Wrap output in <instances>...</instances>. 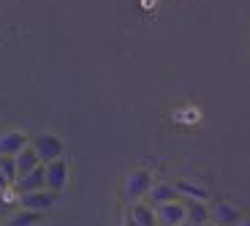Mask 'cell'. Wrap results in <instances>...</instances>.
I'll list each match as a JSON object with an SVG mask.
<instances>
[{"mask_svg": "<svg viewBox=\"0 0 250 226\" xmlns=\"http://www.w3.org/2000/svg\"><path fill=\"white\" fill-rule=\"evenodd\" d=\"M152 185H155V182H152L150 172H147V169H136V172H131V175L125 177L123 194H125V199H128V202H133V204H136L139 199H144V196L150 194Z\"/></svg>", "mask_w": 250, "mask_h": 226, "instance_id": "6da1fadb", "label": "cell"}, {"mask_svg": "<svg viewBox=\"0 0 250 226\" xmlns=\"http://www.w3.org/2000/svg\"><path fill=\"white\" fill-rule=\"evenodd\" d=\"M30 147L36 150L38 161L44 163V166L52 161H57V158H62V153H65V145H62L55 134H41V136H36Z\"/></svg>", "mask_w": 250, "mask_h": 226, "instance_id": "7a4b0ae2", "label": "cell"}, {"mask_svg": "<svg viewBox=\"0 0 250 226\" xmlns=\"http://www.w3.org/2000/svg\"><path fill=\"white\" fill-rule=\"evenodd\" d=\"M155 218H158V226H180V224H185V218H188L185 202L174 199V202H166V204H158Z\"/></svg>", "mask_w": 250, "mask_h": 226, "instance_id": "3957f363", "label": "cell"}, {"mask_svg": "<svg viewBox=\"0 0 250 226\" xmlns=\"http://www.w3.org/2000/svg\"><path fill=\"white\" fill-rule=\"evenodd\" d=\"M57 202V194L49 188L44 191H33V194H22L19 196V204H22V210H33V213H46V210L55 207Z\"/></svg>", "mask_w": 250, "mask_h": 226, "instance_id": "277c9868", "label": "cell"}, {"mask_svg": "<svg viewBox=\"0 0 250 226\" xmlns=\"http://www.w3.org/2000/svg\"><path fill=\"white\" fill-rule=\"evenodd\" d=\"M14 188H17L19 196H22V194H33V191H44L46 188V169H44V166H36L33 172L17 177Z\"/></svg>", "mask_w": 250, "mask_h": 226, "instance_id": "5b68a950", "label": "cell"}, {"mask_svg": "<svg viewBox=\"0 0 250 226\" xmlns=\"http://www.w3.org/2000/svg\"><path fill=\"white\" fill-rule=\"evenodd\" d=\"M209 218L215 221V226H237L242 213H239V207H234L231 202H215L209 207Z\"/></svg>", "mask_w": 250, "mask_h": 226, "instance_id": "8992f818", "label": "cell"}, {"mask_svg": "<svg viewBox=\"0 0 250 226\" xmlns=\"http://www.w3.org/2000/svg\"><path fill=\"white\" fill-rule=\"evenodd\" d=\"M44 169H46V188L55 191V194L65 188V182H68V163H65V158L46 163Z\"/></svg>", "mask_w": 250, "mask_h": 226, "instance_id": "52a82bcc", "label": "cell"}, {"mask_svg": "<svg viewBox=\"0 0 250 226\" xmlns=\"http://www.w3.org/2000/svg\"><path fill=\"white\" fill-rule=\"evenodd\" d=\"M27 147V136L19 131H6L0 134V156H19Z\"/></svg>", "mask_w": 250, "mask_h": 226, "instance_id": "ba28073f", "label": "cell"}, {"mask_svg": "<svg viewBox=\"0 0 250 226\" xmlns=\"http://www.w3.org/2000/svg\"><path fill=\"white\" fill-rule=\"evenodd\" d=\"M171 185H174V191H177L180 199H193V202H207L209 199V191H207L204 185L190 182V180H174Z\"/></svg>", "mask_w": 250, "mask_h": 226, "instance_id": "9c48e42d", "label": "cell"}, {"mask_svg": "<svg viewBox=\"0 0 250 226\" xmlns=\"http://www.w3.org/2000/svg\"><path fill=\"white\" fill-rule=\"evenodd\" d=\"M182 202H185V210H188L185 224H190V226L209 224V207H207L204 202H193V199H182Z\"/></svg>", "mask_w": 250, "mask_h": 226, "instance_id": "30bf717a", "label": "cell"}, {"mask_svg": "<svg viewBox=\"0 0 250 226\" xmlns=\"http://www.w3.org/2000/svg\"><path fill=\"white\" fill-rule=\"evenodd\" d=\"M147 199H150L152 207H158V204L174 202V199H180V196H177V191H174V185H171V182H155V185L150 188V194H147Z\"/></svg>", "mask_w": 250, "mask_h": 226, "instance_id": "8fae6325", "label": "cell"}, {"mask_svg": "<svg viewBox=\"0 0 250 226\" xmlns=\"http://www.w3.org/2000/svg\"><path fill=\"white\" fill-rule=\"evenodd\" d=\"M14 161H17V177H22V175H27V172H33L36 166H41V161H38L36 150H33L30 145L19 153V156H14Z\"/></svg>", "mask_w": 250, "mask_h": 226, "instance_id": "7c38bea8", "label": "cell"}, {"mask_svg": "<svg viewBox=\"0 0 250 226\" xmlns=\"http://www.w3.org/2000/svg\"><path fill=\"white\" fill-rule=\"evenodd\" d=\"M131 218L136 221L139 226H158L155 207H152V204H144V202H136L131 207Z\"/></svg>", "mask_w": 250, "mask_h": 226, "instance_id": "4fadbf2b", "label": "cell"}, {"mask_svg": "<svg viewBox=\"0 0 250 226\" xmlns=\"http://www.w3.org/2000/svg\"><path fill=\"white\" fill-rule=\"evenodd\" d=\"M41 215H44V213H33V210H19L17 215H11L8 226H36L38 221H41Z\"/></svg>", "mask_w": 250, "mask_h": 226, "instance_id": "5bb4252c", "label": "cell"}, {"mask_svg": "<svg viewBox=\"0 0 250 226\" xmlns=\"http://www.w3.org/2000/svg\"><path fill=\"white\" fill-rule=\"evenodd\" d=\"M0 172L11 180V185L17 182V161L11 156H0Z\"/></svg>", "mask_w": 250, "mask_h": 226, "instance_id": "9a60e30c", "label": "cell"}, {"mask_svg": "<svg viewBox=\"0 0 250 226\" xmlns=\"http://www.w3.org/2000/svg\"><path fill=\"white\" fill-rule=\"evenodd\" d=\"M11 213V204L6 202V194H0V215H8Z\"/></svg>", "mask_w": 250, "mask_h": 226, "instance_id": "2e32d148", "label": "cell"}, {"mask_svg": "<svg viewBox=\"0 0 250 226\" xmlns=\"http://www.w3.org/2000/svg\"><path fill=\"white\" fill-rule=\"evenodd\" d=\"M8 188H11V180H8V177L3 175V172H0V194H6Z\"/></svg>", "mask_w": 250, "mask_h": 226, "instance_id": "e0dca14e", "label": "cell"}, {"mask_svg": "<svg viewBox=\"0 0 250 226\" xmlns=\"http://www.w3.org/2000/svg\"><path fill=\"white\" fill-rule=\"evenodd\" d=\"M123 226H139V224H136V221H133V218H131V215H128V218H125V221H123Z\"/></svg>", "mask_w": 250, "mask_h": 226, "instance_id": "ac0fdd59", "label": "cell"}, {"mask_svg": "<svg viewBox=\"0 0 250 226\" xmlns=\"http://www.w3.org/2000/svg\"><path fill=\"white\" fill-rule=\"evenodd\" d=\"M237 226H250V218H239V224Z\"/></svg>", "mask_w": 250, "mask_h": 226, "instance_id": "d6986e66", "label": "cell"}, {"mask_svg": "<svg viewBox=\"0 0 250 226\" xmlns=\"http://www.w3.org/2000/svg\"><path fill=\"white\" fill-rule=\"evenodd\" d=\"M180 226H190V224H180Z\"/></svg>", "mask_w": 250, "mask_h": 226, "instance_id": "ffe728a7", "label": "cell"}, {"mask_svg": "<svg viewBox=\"0 0 250 226\" xmlns=\"http://www.w3.org/2000/svg\"><path fill=\"white\" fill-rule=\"evenodd\" d=\"M204 226H215V224H204Z\"/></svg>", "mask_w": 250, "mask_h": 226, "instance_id": "44dd1931", "label": "cell"}]
</instances>
